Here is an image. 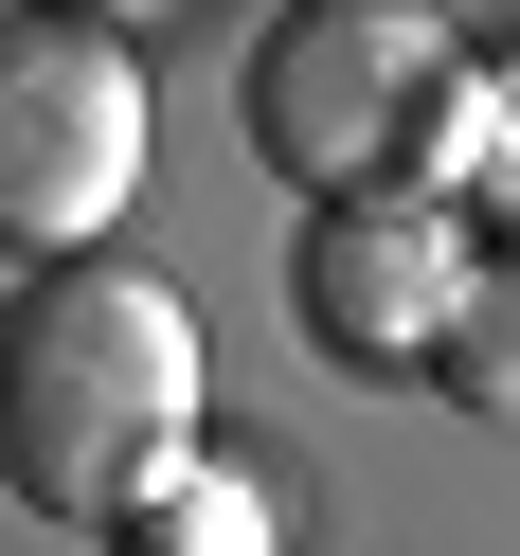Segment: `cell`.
I'll return each mask as SVG.
<instances>
[{"mask_svg": "<svg viewBox=\"0 0 520 556\" xmlns=\"http://www.w3.org/2000/svg\"><path fill=\"white\" fill-rule=\"evenodd\" d=\"M198 413H216V359H198V305L126 252L18 269L0 305V484L37 520H90L109 539L126 503L198 467Z\"/></svg>", "mask_w": 520, "mask_h": 556, "instance_id": "cell-1", "label": "cell"}, {"mask_svg": "<svg viewBox=\"0 0 520 556\" xmlns=\"http://www.w3.org/2000/svg\"><path fill=\"white\" fill-rule=\"evenodd\" d=\"M233 109H252V162L288 198H324V216H359V198H448L467 216L484 54L448 18H413V0H305V18H269Z\"/></svg>", "mask_w": 520, "mask_h": 556, "instance_id": "cell-2", "label": "cell"}, {"mask_svg": "<svg viewBox=\"0 0 520 556\" xmlns=\"http://www.w3.org/2000/svg\"><path fill=\"white\" fill-rule=\"evenodd\" d=\"M162 162V90L109 18H0V252L73 269Z\"/></svg>", "mask_w": 520, "mask_h": 556, "instance_id": "cell-3", "label": "cell"}, {"mask_svg": "<svg viewBox=\"0 0 520 556\" xmlns=\"http://www.w3.org/2000/svg\"><path fill=\"white\" fill-rule=\"evenodd\" d=\"M467 269H484V233L448 216V198H359V216H305V252H288V324L324 341L341 377H431Z\"/></svg>", "mask_w": 520, "mask_h": 556, "instance_id": "cell-4", "label": "cell"}, {"mask_svg": "<svg viewBox=\"0 0 520 556\" xmlns=\"http://www.w3.org/2000/svg\"><path fill=\"white\" fill-rule=\"evenodd\" d=\"M109 556H288V520H269V484H252V467H216V448H198L162 503H126V520H109Z\"/></svg>", "mask_w": 520, "mask_h": 556, "instance_id": "cell-5", "label": "cell"}, {"mask_svg": "<svg viewBox=\"0 0 520 556\" xmlns=\"http://www.w3.org/2000/svg\"><path fill=\"white\" fill-rule=\"evenodd\" d=\"M431 377L484 413V431H520V252L467 269V305H448V359H431Z\"/></svg>", "mask_w": 520, "mask_h": 556, "instance_id": "cell-6", "label": "cell"}, {"mask_svg": "<svg viewBox=\"0 0 520 556\" xmlns=\"http://www.w3.org/2000/svg\"><path fill=\"white\" fill-rule=\"evenodd\" d=\"M467 233L520 252V54H484V162H467Z\"/></svg>", "mask_w": 520, "mask_h": 556, "instance_id": "cell-7", "label": "cell"}]
</instances>
